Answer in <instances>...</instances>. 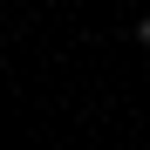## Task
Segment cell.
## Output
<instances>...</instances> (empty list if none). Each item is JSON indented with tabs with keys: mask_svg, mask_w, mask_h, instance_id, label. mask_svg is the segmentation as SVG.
Segmentation results:
<instances>
[{
	"mask_svg": "<svg viewBox=\"0 0 150 150\" xmlns=\"http://www.w3.org/2000/svg\"><path fill=\"white\" fill-rule=\"evenodd\" d=\"M137 41H143V48H150V14H143V21H137Z\"/></svg>",
	"mask_w": 150,
	"mask_h": 150,
	"instance_id": "cell-1",
	"label": "cell"
}]
</instances>
